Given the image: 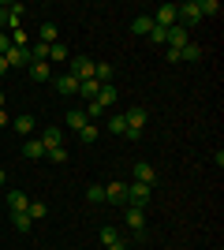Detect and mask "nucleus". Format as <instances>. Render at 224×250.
Segmentation results:
<instances>
[{
  "instance_id": "e433bc0d",
  "label": "nucleus",
  "mask_w": 224,
  "mask_h": 250,
  "mask_svg": "<svg viewBox=\"0 0 224 250\" xmlns=\"http://www.w3.org/2000/svg\"><path fill=\"white\" fill-rule=\"evenodd\" d=\"M8 52H11V42H8V34L0 30V56H8Z\"/></svg>"
},
{
  "instance_id": "a878e982",
  "label": "nucleus",
  "mask_w": 224,
  "mask_h": 250,
  "mask_svg": "<svg viewBox=\"0 0 224 250\" xmlns=\"http://www.w3.org/2000/svg\"><path fill=\"white\" fill-rule=\"evenodd\" d=\"M49 60H53V63H67V45L64 42L49 45Z\"/></svg>"
},
{
  "instance_id": "bb28decb",
  "label": "nucleus",
  "mask_w": 224,
  "mask_h": 250,
  "mask_svg": "<svg viewBox=\"0 0 224 250\" xmlns=\"http://www.w3.org/2000/svg\"><path fill=\"white\" fill-rule=\"evenodd\" d=\"M198 11H202V19L205 15H221V0H198Z\"/></svg>"
},
{
  "instance_id": "4c0bfd02",
  "label": "nucleus",
  "mask_w": 224,
  "mask_h": 250,
  "mask_svg": "<svg viewBox=\"0 0 224 250\" xmlns=\"http://www.w3.org/2000/svg\"><path fill=\"white\" fill-rule=\"evenodd\" d=\"M131 243H149V235H146V228H139V231H131Z\"/></svg>"
},
{
  "instance_id": "a19ab883",
  "label": "nucleus",
  "mask_w": 224,
  "mask_h": 250,
  "mask_svg": "<svg viewBox=\"0 0 224 250\" xmlns=\"http://www.w3.org/2000/svg\"><path fill=\"white\" fill-rule=\"evenodd\" d=\"M0 127H8V112L4 108H0Z\"/></svg>"
},
{
  "instance_id": "0eeeda50",
  "label": "nucleus",
  "mask_w": 224,
  "mask_h": 250,
  "mask_svg": "<svg viewBox=\"0 0 224 250\" xmlns=\"http://www.w3.org/2000/svg\"><path fill=\"white\" fill-rule=\"evenodd\" d=\"M153 26H176V4H161L157 8V15H153Z\"/></svg>"
},
{
  "instance_id": "f257e3e1",
  "label": "nucleus",
  "mask_w": 224,
  "mask_h": 250,
  "mask_svg": "<svg viewBox=\"0 0 224 250\" xmlns=\"http://www.w3.org/2000/svg\"><path fill=\"white\" fill-rule=\"evenodd\" d=\"M198 19H202V11H198V0H183V4H176V26L191 30V26H198Z\"/></svg>"
},
{
  "instance_id": "f8f14e48",
  "label": "nucleus",
  "mask_w": 224,
  "mask_h": 250,
  "mask_svg": "<svg viewBox=\"0 0 224 250\" xmlns=\"http://www.w3.org/2000/svg\"><path fill=\"white\" fill-rule=\"evenodd\" d=\"M187 42H191V38H187V30H183V26H168V38H164V45H168V49H183Z\"/></svg>"
},
{
  "instance_id": "393cba45",
  "label": "nucleus",
  "mask_w": 224,
  "mask_h": 250,
  "mask_svg": "<svg viewBox=\"0 0 224 250\" xmlns=\"http://www.w3.org/2000/svg\"><path fill=\"white\" fill-rule=\"evenodd\" d=\"M56 34H60V30H56V22H41V30H38V38H41L45 45H56Z\"/></svg>"
},
{
  "instance_id": "c85d7f7f",
  "label": "nucleus",
  "mask_w": 224,
  "mask_h": 250,
  "mask_svg": "<svg viewBox=\"0 0 224 250\" xmlns=\"http://www.w3.org/2000/svg\"><path fill=\"white\" fill-rule=\"evenodd\" d=\"M45 213H49V206H45V202H30V206H26V217H30V220H41Z\"/></svg>"
},
{
  "instance_id": "5701e85b",
  "label": "nucleus",
  "mask_w": 224,
  "mask_h": 250,
  "mask_svg": "<svg viewBox=\"0 0 224 250\" xmlns=\"http://www.w3.org/2000/svg\"><path fill=\"white\" fill-rule=\"evenodd\" d=\"M30 63H49V45H45V42L30 45Z\"/></svg>"
},
{
  "instance_id": "f03ea898",
  "label": "nucleus",
  "mask_w": 224,
  "mask_h": 250,
  "mask_svg": "<svg viewBox=\"0 0 224 250\" xmlns=\"http://www.w3.org/2000/svg\"><path fill=\"white\" fill-rule=\"evenodd\" d=\"M123 124H127V138H142V127H146V108L142 104H131L127 112H123Z\"/></svg>"
},
{
  "instance_id": "c756f323",
  "label": "nucleus",
  "mask_w": 224,
  "mask_h": 250,
  "mask_svg": "<svg viewBox=\"0 0 224 250\" xmlns=\"http://www.w3.org/2000/svg\"><path fill=\"white\" fill-rule=\"evenodd\" d=\"M108 131H112V135H127V124H123V112H116L112 120H108Z\"/></svg>"
},
{
  "instance_id": "39448f33",
  "label": "nucleus",
  "mask_w": 224,
  "mask_h": 250,
  "mask_svg": "<svg viewBox=\"0 0 224 250\" xmlns=\"http://www.w3.org/2000/svg\"><path fill=\"white\" fill-rule=\"evenodd\" d=\"M135 183H146V187L157 190V168L146 165V161H139V165H135Z\"/></svg>"
},
{
  "instance_id": "9d476101",
  "label": "nucleus",
  "mask_w": 224,
  "mask_h": 250,
  "mask_svg": "<svg viewBox=\"0 0 224 250\" xmlns=\"http://www.w3.org/2000/svg\"><path fill=\"white\" fill-rule=\"evenodd\" d=\"M11 127H15V135H34V127H38V120H34L30 112H22L11 120Z\"/></svg>"
},
{
  "instance_id": "20e7f679",
  "label": "nucleus",
  "mask_w": 224,
  "mask_h": 250,
  "mask_svg": "<svg viewBox=\"0 0 224 250\" xmlns=\"http://www.w3.org/2000/svg\"><path fill=\"white\" fill-rule=\"evenodd\" d=\"M149 198H153V187H146V183H127V206H142L146 209Z\"/></svg>"
},
{
  "instance_id": "2eb2a0df",
  "label": "nucleus",
  "mask_w": 224,
  "mask_h": 250,
  "mask_svg": "<svg viewBox=\"0 0 224 250\" xmlns=\"http://www.w3.org/2000/svg\"><path fill=\"white\" fill-rule=\"evenodd\" d=\"M149 30H153V15H135V22H131V34L149 38Z\"/></svg>"
},
{
  "instance_id": "ddd939ff",
  "label": "nucleus",
  "mask_w": 224,
  "mask_h": 250,
  "mask_svg": "<svg viewBox=\"0 0 224 250\" xmlns=\"http://www.w3.org/2000/svg\"><path fill=\"white\" fill-rule=\"evenodd\" d=\"M123 209H127V228L139 231L142 224H146V209H142V206H123Z\"/></svg>"
},
{
  "instance_id": "2f4dec72",
  "label": "nucleus",
  "mask_w": 224,
  "mask_h": 250,
  "mask_svg": "<svg viewBox=\"0 0 224 250\" xmlns=\"http://www.w3.org/2000/svg\"><path fill=\"white\" fill-rule=\"evenodd\" d=\"M86 202H90V206H101V202H105V187H97V183H94V187L86 190Z\"/></svg>"
},
{
  "instance_id": "b1692460",
  "label": "nucleus",
  "mask_w": 224,
  "mask_h": 250,
  "mask_svg": "<svg viewBox=\"0 0 224 250\" xmlns=\"http://www.w3.org/2000/svg\"><path fill=\"white\" fill-rule=\"evenodd\" d=\"M97 135H101V131H97V124H86L82 131H79V142H82V146H94Z\"/></svg>"
},
{
  "instance_id": "423d86ee",
  "label": "nucleus",
  "mask_w": 224,
  "mask_h": 250,
  "mask_svg": "<svg viewBox=\"0 0 224 250\" xmlns=\"http://www.w3.org/2000/svg\"><path fill=\"white\" fill-rule=\"evenodd\" d=\"M53 86H56L64 97H75V94H79V79H75V75H67V71H64V75H56Z\"/></svg>"
},
{
  "instance_id": "dca6fc26",
  "label": "nucleus",
  "mask_w": 224,
  "mask_h": 250,
  "mask_svg": "<svg viewBox=\"0 0 224 250\" xmlns=\"http://www.w3.org/2000/svg\"><path fill=\"white\" fill-rule=\"evenodd\" d=\"M26 206H30V198H26L22 190H8V209L11 213H26Z\"/></svg>"
},
{
  "instance_id": "58836bf2",
  "label": "nucleus",
  "mask_w": 224,
  "mask_h": 250,
  "mask_svg": "<svg viewBox=\"0 0 224 250\" xmlns=\"http://www.w3.org/2000/svg\"><path fill=\"white\" fill-rule=\"evenodd\" d=\"M0 30L8 34V4H0Z\"/></svg>"
},
{
  "instance_id": "a211bd4d",
  "label": "nucleus",
  "mask_w": 224,
  "mask_h": 250,
  "mask_svg": "<svg viewBox=\"0 0 224 250\" xmlns=\"http://www.w3.org/2000/svg\"><path fill=\"white\" fill-rule=\"evenodd\" d=\"M194 60H202V45L187 42V45L180 49V63H194Z\"/></svg>"
},
{
  "instance_id": "1a4fd4ad",
  "label": "nucleus",
  "mask_w": 224,
  "mask_h": 250,
  "mask_svg": "<svg viewBox=\"0 0 224 250\" xmlns=\"http://www.w3.org/2000/svg\"><path fill=\"white\" fill-rule=\"evenodd\" d=\"M41 146H45V149L64 146V131H60V127H45V131H41Z\"/></svg>"
},
{
  "instance_id": "6e6552de",
  "label": "nucleus",
  "mask_w": 224,
  "mask_h": 250,
  "mask_svg": "<svg viewBox=\"0 0 224 250\" xmlns=\"http://www.w3.org/2000/svg\"><path fill=\"white\" fill-rule=\"evenodd\" d=\"M105 202H116V206H127V183H108L105 187Z\"/></svg>"
},
{
  "instance_id": "7ed1b4c3",
  "label": "nucleus",
  "mask_w": 224,
  "mask_h": 250,
  "mask_svg": "<svg viewBox=\"0 0 224 250\" xmlns=\"http://www.w3.org/2000/svg\"><path fill=\"white\" fill-rule=\"evenodd\" d=\"M67 75H75L79 83H86V79H94V60H90V56H75V60L67 63Z\"/></svg>"
},
{
  "instance_id": "9b49d317",
  "label": "nucleus",
  "mask_w": 224,
  "mask_h": 250,
  "mask_svg": "<svg viewBox=\"0 0 224 250\" xmlns=\"http://www.w3.org/2000/svg\"><path fill=\"white\" fill-rule=\"evenodd\" d=\"M8 67H30V45H26V49H15V45H11Z\"/></svg>"
},
{
  "instance_id": "6ab92c4d",
  "label": "nucleus",
  "mask_w": 224,
  "mask_h": 250,
  "mask_svg": "<svg viewBox=\"0 0 224 250\" xmlns=\"http://www.w3.org/2000/svg\"><path fill=\"white\" fill-rule=\"evenodd\" d=\"M112 75H116V67H112V63H105V60H101V63H94V79H97L101 86H105V83H112Z\"/></svg>"
},
{
  "instance_id": "4468645a",
  "label": "nucleus",
  "mask_w": 224,
  "mask_h": 250,
  "mask_svg": "<svg viewBox=\"0 0 224 250\" xmlns=\"http://www.w3.org/2000/svg\"><path fill=\"white\" fill-rule=\"evenodd\" d=\"M22 153L30 157V161H45V153H49V149L41 146V138H26V146H22Z\"/></svg>"
},
{
  "instance_id": "473e14b6",
  "label": "nucleus",
  "mask_w": 224,
  "mask_h": 250,
  "mask_svg": "<svg viewBox=\"0 0 224 250\" xmlns=\"http://www.w3.org/2000/svg\"><path fill=\"white\" fill-rule=\"evenodd\" d=\"M116 239H120V228L116 224H105V228H101V243L108 247V243H116Z\"/></svg>"
},
{
  "instance_id": "412c9836",
  "label": "nucleus",
  "mask_w": 224,
  "mask_h": 250,
  "mask_svg": "<svg viewBox=\"0 0 224 250\" xmlns=\"http://www.w3.org/2000/svg\"><path fill=\"white\" fill-rule=\"evenodd\" d=\"M86 124H90V120H86L82 108H67V127H71V131H82Z\"/></svg>"
},
{
  "instance_id": "f704fd0d",
  "label": "nucleus",
  "mask_w": 224,
  "mask_h": 250,
  "mask_svg": "<svg viewBox=\"0 0 224 250\" xmlns=\"http://www.w3.org/2000/svg\"><path fill=\"white\" fill-rule=\"evenodd\" d=\"M45 157H49V161H67V149H64V146H56V149H49Z\"/></svg>"
},
{
  "instance_id": "37998d69",
  "label": "nucleus",
  "mask_w": 224,
  "mask_h": 250,
  "mask_svg": "<svg viewBox=\"0 0 224 250\" xmlns=\"http://www.w3.org/2000/svg\"><path fill=\"white\" fill-rule=\"evenodd\" d=\"M4 183H8V176H4V172H0V187H4Z\"/></svg>"
},
{
  "instance_id": "f3484780",
  "label": "nucleus",
  "mask_w": 224,
  "mask_h": 250,
  "mask_svg": "<svg viewBox=\"0 0 224 250\" xmlns=\"http://www.w3.org/2000/svg\"><path fill=\"white\" fill-rule=\"evenodd\" d=\"M26 71H30L34 83H49V79H53V63H30Z\"/></svg>"
},
{
  "instance_id": "c9c22d12",
  "label": "nucleus",
  "mask_w": 224,
  "mask_h": 250,
  "mask_svg": "<svg viewBox=\"0 0 224 250\" xmlns=\"http://www.w3.org/2000/svg\"><path fill=\"white\" fill-rule=\"evenodd\" d=\"M105 250H127V235H123V231H120V239H116V243H108Z\"/></svg>"
},
{
  "instance_id": "ea45409f",
  "label": "nucleus",
  "mask_w": 224,
  "mask_h": 250,
  "mask_svg": "<svg viewBox=\"0 0 224 250\" xmlns=\"http://www.w3.org/2000/svg\"><path fill=\"white\" fill-rule=\"evenodd\" d=\"M11 67H8V56H0V75H8Z\"/></svg>"
},
{
  "instance_id": "79ce46f5",
  "label": "nucleus",
  "mask_w": 224,
  "mask_h": 250,
  "mask_svg": "<svg viewBox=\"0 0 224 250\" xmlns=\"http://www.w3.org/2000/svg\"><path fill=\"white\" fill-rule=\"evenodd\" d=\"M4 104H8V97H4V90H0V108H4Z\"/></svg>"
},
{
  "instance_id": "4be33fe9",
  "label": "nucleus",
  "mask_w": 224,
  "mask_h": 250,
  "mask_svg": "<svg viewBox=\"0 0 224 250\" xmlns=\"http://www.w3.org/2000/svg\"><path fill=\"white\" fill-rule=\"evenodd\" d=\"M97 90H101V83H97V79H86V83H79V97H82V101H94Z\"/></svg>"
},
{
  "instance_id": "aec40b11",
  "label": "nucleus",
  "mask_w": 224,
  "mask_h": 250,
  "mask_svg": "<svg viewBox=\"0 0 224 250\" xmlns=\"http://www.w3.org/2000/svg\"><path fill=\"white\" fill-rule=\"evenodd\" d=\"M94 101L101 104V108H108V104L116 101V86H112V83H105L101 90H97V97H94Z\"/></svg>"
},
{
  "instance_id": "cd10ccee",
  "label": "nucleus",
  "mask_w": 224,
  "mask_h": 250,
  "mask_svg": "<svg viewBox=\"0 0 224 250\" xmlns=\"http://www.w3.org/2000/svg\"><path fill=\"white\" fill-rule=\"evenodd\" d=\"M30 224H34V220L26 217V213H11V228H15V231H30Z\"/></svg>"
},
{
  "instance_id": "7c9ffc66",
  "label": "nucleus",
  "mask_w": 224,
  "mask_h": 250,
  "mask_svg": "<svg viewBox=\"0 0 224 250\" xmlns=\"http://www.w3.org/2000/svg\"><path fill=\"white\" fill-rule=\"evenodd\" d=\"M82 112H86V120H90V124H97V120L105 116V108H101V104H97V101H90V104H86V108H82Z\"/></svg>"
},
{
  "instance_id": "72a5a7b5",
  "label": "nucleus",
  "mask_w": 224,
  "mask_h": 250,
  "mask_svg": "<svg viewBox=\"0 0 224 250\" xmlns=\"http://www.w3.org/2000/svg\"><path fill=\"white\" fill-rule=\"evenodd\" d=\"M164 38H168L164 26H153V30H149V42H153V45H164Z\"/></svg>"
}]
</instances>
